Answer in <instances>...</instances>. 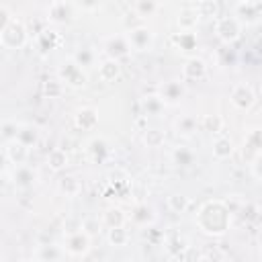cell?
I'll return each mask as SVG.
<instances>
[{"mask_svg":"<svg viewBox=\"0 0 262 262\" xmlns=\"http://www.w3.org/2000/svg\"><path fill=\"white\" fill-rule=\"evenodd\" d=\"M231 219H233V213L229 211L225 201L211 199L199 207L194 215V225L199 227L201 233L209 237H223L231 227Z\"/></svg>","mask_w":262,"mask_h":262,"instance_id":"cell-1","label":"cell"},{"mask_svg":"<svg viewBox=\"0 0 262 262\" xmlns=\"http://www.w3.org/2000/svg\"><path fill=\"white\" fill-rule=\"evenodd\" d=\"M27 43H29V29L20 18L14 16L10 23L0 27V45L4 49L16 51V49H23Z\"/></svg>","mask_w":262,"mask_h":262,"instance_id":"cell-2","label":"cell"},{"mask_svg":"<svg viewBox=\"0 0 262 262\" xmlns=\"http://www.w3.org/2000/svg\"><path fill=\"white\" fill-rule=\"evenodd\" d=\"M90 237L92 235L80 227V229H74V231H66L63 239H61V246H63V250L70 258H84L90 252V246H92Z\"/></svg>","mask_w":262,"mask_h":262,"instance_id":"cell-3","label":"cell"},{"mask_svg":"<svg viewBox=\"0 0 262 262\" xmlns=\"http://www.w3.org/2000/svg\"><path fill=\"white\" fill-rule=\"evenodd\" d=\"M57 78H59L68 88H74V90L84 88V86L88 84V74H86V70H84L82 66H78L72 57L59 63V68H57Z\"/></svg>","mask_w":262,"mask_h":262,"instance_id":"cell-4","label":"cell"},{"mask_svg":"<svg viewBox=\"0 0 262 262\" xmlns=\"http://www.w3.org/2000/svg\"><path fill=\"white\" fill-rule=\"evenodd\" d=\"M242 25L244 23L237 16H229L227 14V16H217L213 29H215V35H217V39L221 43L231 45L242 37Z\"/></svg>","mask_w":262,"mask_h":262,"instance_id":"cell-5","label":"cell"},{"mask_svg":"<svg viewBox=\"0 0 262 262\" xmlns=\"http://www.w3.org/2000/svg\"><path fill=\"white\" fill-rule=\"evenodd\" d=\"M127 39H129L133 51H137V53L151 51V47H154V43H156V35H154V31H151L147 25L131 27V29L127 31Z\"/></svg>","mask_w":262,"mask_h":262,"instance_id":"cell-6","label":"cell"},{"mask_svg":"<svg viewBox=\"0 0 262 262\" xmlns=\"http://www.w3.org/2000/svg\"><path fill=\"white\" fill-rule=\"evenodd\" d=\"M229 102L237 108V111H250L256 104V92L250 84L246 82H237L231 90H229Z\"/></svg>","mask_w":262,"mask_h":262,"instance_id":"cell-7","label":"cell"},{"mask_svg":"<svg viewBox=\"0 0 262 262\" xmlns=\"http://www.w3.org/2000/svg\"><path fill=\"white\" fill-rule=\"evenodd\" d=\"M76 16V10L70 0H51L47 6V20L53 25H70Z\"/></svg>","mask_w":262,"mask_h":262,"instance_id":"cell-8","label":"cell"},{"mask_svg":"<svg viewBox=\"0 0 262 262\" xmlns=\"http://www.w3.org/2000/svg\"><path fill=\"white\" fill-rule=\"evenodd\" d=\"M102 51H104L106 57L121 61V59L129 57V53L133 51V47H131V43L127 39V33H125V35H113V37H108L104 41V45H102Z\"/></svg>","mask_w":262,"mask_h":262,"instance_id":"cell-9","label":"cell"},{"mask_svg":"<svg viewBox=\"0 0 262 262\" xmlns=\"http://www.w3.org/2000/svg\"><path fill=\"white\" fill-rule=\"evenodd\" d=\"M242 154L248 162H252L256 156L262 154V127L260 125H254V127L246 129L244 143H242Z\"/></svg>","mask_w":262,"mask_h":262,"instance_id":"cell-10","label":"cell"},{"mask_svg":"<svg viewBox=\"0 0 262 262\" xmlns=\"http://www.w3.org/2000/svg\"><path fill=\"white\" fill-rule=\"evenodd\" d=\"M111 154H113V147H111V141H108L106 137L96 135V137L88 139V143H86V156H88L94 164L106 162V160L111 158Z\"/></svg>","mask_w":262,"mask_h":262,"instance_id":"cell-11","label":"cell"},{"mask_svg":"<svg viewBox=\"0 0 262 262\" xmlns=\"http://www.w3.org/2000/svg\"><path fill=\"white\" fill-rule=\"evenodd\" d=\"M39 180V172L29 166V164H20V166H12V172H10V182L16 186V188H31L35 182Z\"/></svg>","mask_w":262,"mask_h":262,"instance_id":"cell-12","label":"cell"},{"mask_svg":"<svg viewBox=\"0 0 262 262\" xmlns=\"http://www.w3.org/2000/svg\"><path fill=\"white\" fill-rule=\"evenodd\" d=\"M182 78L188 80V82H201L207 78V63L205 59L196 57V55H190L184 59L182 63Z\"/></svg>","mask_w":262,"mask_h":262,"instance_id":"cell-13","label":"cell"},{"mask_svg":"<svg viewBox=\"0 0 262 262\" xmlns=\"http://www.w3.org/2000/svg\"><path fill=\"white\" fill-rule=\"evenodd\" d=\"M29 151H31V149H29L25 143H20L18 139L4 143V149H2L4 158H6V160H8V164H12V166L27 164V160H29Z\"/></svg>","mask_w":262,"mask_h":262,"instance_id":"cell-14","label":"cell"},{"mask_svg":"<svg viewBox=\"0 0 262 262\" xmlns=\"http://www.w3.org/2000/svg\"><path fill=\"white\" fill-rule=\"evenodd\" d=\"M129 219H131V223L137 225V227H149V225H154V221H156V211H154V207L147 205V203H137V205L131 209Z\"/></svg>","mask_w":262,"mask_h":262,"instance_id":"cell-15","label":"cell"},{"mask_svg":"<svg viewBox=\"0 0 262 262\" xmlns=\"http://www.w3.org/2000/svg\"><path fill=\"white\" fill-rule=\"evenodd\" d=\"M68 254L63 250L61 244H45V246H39L33 254V260L37 262H57V260H63Z\"/></svg>","mask_w":262,"mask_h":262,"instance_id":"cell-16","label":"cell"},{"mask_svg":"<svg viewBox=\"0 0 262 262\" xmlns=\"http://www.w3.org/2000/svg\"><path fill=\"white\" fill-rule=\"evenodd\" d=\"M199 20H201V12H199L196 6H184L176 14L178 31H194L196 25H199Z\"/></svg>","mask_w":262,"mask_h":262,"instance_id":"cell-17","label":"cell"},{"mask_svg":"<svg viewBox=\"0 0 262 262\" xmlns=\"http://www.w3.org/2000/svg\"><path fill=\"white\" fill-rule=\"evenodd\" d=\"M166 104H178L180 98L184 96V84L180 80H168L160 86V92H158Z\"/></svg>","mask_w":262,"mask_h":262,"instance_id":"cell-18","label":"cell"},{"mask_svg":"<svg viewBox=\"0 0 262 262\" xmlns=\"http://www.w3.org/2000/svg\"><path fill=\"white\" fill-rule=\"evenodd\" d=\"M74 123H76V127L82 129V131H92V129H96V127H98V113H96V108H92V106H82V108H78L76 115H74Z\"/></svg>","mask_w":262,"mask_h":262,"instance_id":"cell-19","label":"cell"},{"mask_svg":"<svg viewBox=\"0 0 262 262\" xmlns=\"http://www.w3.org/2000/svg\"><path fill=\"white\" fill-rule=\"evenodd\" d=\"M235 16H237L242 23H246V25L256 23V20L262 16V6H260V0H250V2L237 4V8H235Z\"/></svg>","mask_w":262,"mask_h":262,"instance_id":"cell-20","label":"cell"},{"mask_svg":"<svg viewBox=\"0 0 262 262\" xmlns=\"http://www.w3.org/2000/svg\"><path fill=\"white\" fill-rule=\"evenodd\" d=\"M98 78L100 82L104 84H113L121 78V63L117 59H111V57H104L100 63H98Z\"/></svg>","mask_w":262,"mask_h":262,"instance_id":"cell-21","label":"cell"},{"mask_svg":"<svg viewBox=\"0 0 262 262\" xmlns=\"http://www.w3.org/2000/svg\"><path fill=\"white\" fill-rule=\"evenodd\" d=\"M16 139L20 143H25L29 149H33V147H37L41 143V129L37 125H33V123H20Z\"/></svg>","mask_w":262,"mask_h":262,"instance_id":"cell-22","label":"cell"},{"mask_svg":"<svg viewBox=\"0 0 262 262\" xmlns=\"http://www.w3.org/2000/svg\"><path fill=\"white\" fill-rule=\"evenodd\" d=\"M233 151H235V145H233V141H231L229 137H225V135L215 137L213 143H211V154H213L215 160H227V158L233 156Z\"/></svg>","mask_w":262,"mask_h":262,"instance_id":"cell-23","label":"cell"},{"mask_svg":"<svg viewBox=\"0 0 262 262\" xmlns=\"http://www.w3.org/2000/svg\"><path fill=\"white\" fill-rule=\"evenodd\" d=\"M170 158H172V162H174L176 166H180V168H190V166L196 164V151H194L192 147H188V145H178V147H174L172 154H170Z\"/></svg>","mask_w":262,"mask_h":262,"instance_id":"cell-24","label":"cell"},{"mask_svg":"<svg viewBox=\"0 0 262 262\" xmlns=\"http://www.w3.org/2000/svg\"><path fill=\"white\" fill-rule=\"evenodd\" d=\"M127 213L121 209V207H108L104 213H102V217H100V221H102V227H106V229H111V227H121V225H125L127 223Z\"/></svg>","mask_w":262,"mask_h":262,"instance_id":"cell-25","label":"cell"},{"mask_svg":"<svg viewBox=\"0 0 262 262\" xmlns=\"http://www.w3.org/2000/svg\"><path fill=\"white\" fill-rule=\"evenodd\" d=\"M172 45L178 49V51H192L196 49V35L192 31H178L170 37Z\"/></svg>","mask_w":262,"mask_h":262,"instance_id":"cell-26","label":"cell"},{"mask_svg":"<svg viewBox=\"0 0 262 262\" xmlns=\"http://www.w3.org/2000/svg\"><path fill=\"white\" fill-rule=\"evenodd\" d=\"M59 43H61V37H59V33L53 31V29H43V31L37 35V47H39L43 53L55 49Z\"/></svg>","mask_w":262,"mask_h":262,"instance_id":"cell-27","label":"cell"},{"mask_svg":"<svg viewBox=\"0 0 262 262\" xmlns=\"http://www.w3.org/2000/svg\"><path fill=\"white\" fill-rule=\"evenodd\" d=\"M72 59L78 63V66H82L84 70H88V68H94L96 66V59H98V53L92 49V47H88V45H84V47H78L76 51H74V55H72Z\"/></svg>","mask_w":262,"mask_h":262,"instance_id":"cell-28","label":"cell"},{"mask_svg":"<svg viewBox=\"0 0 262 262\" xmlns=\"http://www.w3.org/2000/svg\"><path fill=\"white\" fill-rule=\"evenodd\" d=\"M57 190L61 192V194H66V196H78L80 192H82V182L76 178V176H72V174H66V176H61L59 180H57Z\"/></svg>","mask_w":262,"mask_h":262,"instance_id":"cell-29","label":"cell"},{"mask_svg":"<svg viewBox=\"0 0 262 262\" xmlns=\"http://www.w3.org/2000/svg\"><path fill=\"white\" fill-rule=\"evenodd\" d=\"M141 106H143V115L147 117V115H160L168 104L164 102V98L160 96V94H147V96H143L141 98Z\"/></svg>","mask_w":262,"mask_h":262,"instance_id":"cell-30","label":"cell"},{"mask_svg":"<svg viewBox=\"0 0 262 262\" xmlns=\"http://www.w3.org/2000/svg\"><path fill=\"white\" fill-rule=\"evenodd\" d=\"M129 239H131V235H129V231L125 229V225L106 229V242H108L113 248H125V246L129 244Z\"/></svg>","mask_w":262,"mask_h":262,"instance_id":"cell-31","label":"cell"},{"mask_svg":"<svg viewBox=\"0 0 262 262\" xmlns=\"http://www.w3.org/2000/svg\"><path fill=\"white\" fill-rule=\"evenodd\" d=\"M160 0H133V12L137 18H149L158 12Z\"/></svg>","mask_w":262,"mask_h":262,"instance_id":"cell-32","label":"cell"},{"mask_svg":"<svg viewBox=\"0 0 262 262\" xmlns=\"http://www.w3.org/2000/svg\"><path fill=\"white\" fill-rule=\"evenodd\" d=\"M174 129H176V133L182 135V137H192L194 131H196V117H192V115H182V117H178L176 123H174Z\"/></svg>","mask_w":262,"mask_h":262,"instance_id":"cell-33","label":"cell"},{"mask_svg":"<svg viewBox=\"0 0 262 262\" xmlns=\"http://www.w3.org/2000/svg\"><path fill=\"white\" fill-rule=\"evenodd\" d=\"M68 162H70V158H68L66 149H61V147H55V149H51V151L47 154V166H49L53 172L63 170V168L68 166Z\"/></svg>","mask_w":262,"mask_h":262,"instance_id":"cell-34","label":"cell"},{"mask_svg":"<svg viewBox=\"0 0 262 262\" xmlns=\"http://www.w3.org/2000/svg\"><path fill=\"white\" fill-rule=\"evenodd\" d=\"M166 203H168V209H170L172 213H176V215L186 213V209L190 207V199H188L186 194H180V192H172Z\"/></svg>","mask_w":262,"mask_h":262,"instance_id":"cell-35","label":"cell"},{"mask_svg":"<svg viewBox=\"0 0 262 262\" xmlns=\"http://www.w3.org/2000/svg\"><path fill=\"white\" fill-rule=\"evenodd\" d=\"M18 127H20V123L16 119H4L2 125H0V137H2V141L4 143L14 141L16 135H18Z\"/></svg>","mask_w":262,"mask_h":262,"instance_id":"cell-36","label":"cell"},{"mask_svg":"<svg viewBox=\"0 0 262 262\" xmlns=\"http://www.w3.org/2000/svg\"><path fill=\"white\" fill-rule=\"evenodd\" d=\"M164 141H166V133L162 129L151 127V129H145L143 131V143H145V147H154L156 149V147H162Z\"/></svg>","mask_w":262,"mask_h":262,"instance_id":"cell-37","label":"cell"},{"mask_svg":"<svg viewBox=\"0 0 262 262\" xmlns=\"http://www.w3.org/2000/svg\"><path fill=\"white\" fill-rule=\"evenodd\" d=\"M223 127V119L219 115H203L201 117V129L207 133H219Z\"/></svg>","mask_w":262,"mask_h":262,"instance_id":"cell-38","label":"cell"},{"mask_svg":"<svg viewBox=\"0 0 262 262\" xmlns=\"http://www.w3.org/2000/svg\"><path fill=\"white\" fill-rule=\"evenodd\" d=\"M63 88H66V84H63L59 78L47 80V82L43 84V94H45L47 98H59V96L63 94Z\"/></svg>","mask_w":262,"mask_h":262,"instance_id":"cell-39","label":"cell"},{"mask_svg":"<svg viewBox=\"0 0 262 262\" xmlns=\"http://www.w3.org/2000/svg\"><path fill=\"white\" fill-rule=\"evenodd\" d=\"M196 8L201 12V18L203 16H207V18H217L219 16V4H217V0H201L196 4Z\"/></svg>","mask_w":262,"mask_h":262,"instance_id":"cell-40","label":"cell"},{"mask_svg":"<svg viewBox=\"0 0 262 262\" xmlns=\"http://www.w3.org/2000/svg\"><path fill=\"white\" fill-rule=\"evenodd\" d=\"M250 170H252V176H254L258 182H262V154L256 156V158L250 162Z\"/></svg>","mask_w":262,"mask_h":262,"instance_id":"cell-41","label":"cell"},{"mask_svg":"<svg viewBox=\"0 0 262 262\" xmlns=\"http://www.w3.org/2000/svg\"><path fill=\"white\" fill-rule=\"evenodd\" d=\"M100 225H102V221H98V219H84V221H82V229L88 231L90 235H92L94 231H98Z\"/></svg>","mask_w":262,"mask_h":262,"instance_id":"cell-42","label":"cell"},{"mask_svg":"<svg viewBox=\"0 0 262 262\" xmlns=\"http://www.w3.org/2000/svg\"><path fill=\"white\" fill-rule=\"evenodd\" d=\"M98 2H100V0H78V4H80L84 10H94V8H98Z\"/></svg>","mask_w":262,"mask_h":262,"instance_id":"cell-43","label":"cell"},{"mask_svg":"<svg viewBox=\"0 0 262 262\" xmlns=\"http://www.w3.org/2000/svg\"><path fill=\"white\" fill-rule=\"evenodd\" d=\"M258 246H260V252H262V233H260V237H258Z\"/></svg>","mask_w":262,"mask_h":262,"instance_id":"cell-44","label":"cell"},{"mask_svg":"<svg viewBox=\"0 0 262 262\" xmlns=\"http://www.w3.org/2000/svg\"><path fill=\"white\" fill-rule=\"evenodd\" d=\"M233 2H237V4H244V2H250V0H233Z\"/></svg>","mask_w":262,"mask_h":262,"instance_id":"cell-45","label":"cell"},{"mask_svg":"<svg viewBox=\"0 0 262 262\" xmlns=\"http://www.w3.org/2000/svg\"><path fill=\"white\" fill-rule=\"evenodd\" d=\"M260 96H262V82H260Z\"/></svg>","mask_w":262,"mask_h":262,"instance_id":"cell-46","label":"cell"},{"mask_svg":"<svg viewBox=\"0 0 262 262\" xmlns=\"http://www.w3.org/2000/svg\"><path fill=\"white\" fill-rule=\"evenodd\" d=\"M188 2H196V4H199V2H201V0H188Z\"/></svg>","mask_w":262,"mask_h":262,"instance_id":"cell-47","label":"cell"}]
</instances>
